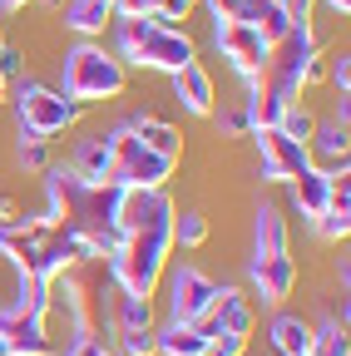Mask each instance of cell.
I'll return each instance as SVG.
<instances>
[{
  "mask_svg": "<svg viewBox=\"0 0 351 356\" xmlns=\"http://www.w3.org/2000/svg\"><path fill=\"white\" fill-rule=\"evenodd\" d=\"M0 50H6V30H0Z\"/></svg>",
  "mask_w": 351,
  "mask_h": 356,
  "instance_id": "74e56055",
  "label": "cell"
},
{
  "mask_svg": "<svg viewBox=\"0 0 351 356\" xmlns=\"http://www.w3.org/2000/svg\"><path fill=\"white\" fill-rule=\"evenodd\" d=\"M247 351V337H218V341H208L198 356H243Z\"/></svg>",
  "mask_w": 351,
  "mask_h": 356,
  "instance_id": "f546056e",
  "label": "cell"
},
{
  "mask_svg": "<svg viewBox=\"0 0 351 356\" xmlns=\"http://www.w3.org/2000/svg\"><path fill=\"white\" fill-rule=\"evenodd\" d=\"M109 332L124 356H154V297H129L119 282H109Z\"/></svg>",
  "mask_w": 351,
  "mask_h": 356,
  "instance_id": "8992f818",
  "label": "cell"
},
{
  "mask_svg": "<svg viewBox=\"0 0 351 356\" xmlns=\"http://www.w3.org/2000/svg\"><path fill=\"white\" fill-rule=\"evenodd\" d=\"M252 292L262 297V307H282L297 287V257H292V238H287V218L277 203H262L257 222H252V262H247Z\"/></svg>",
  "mask_w": 351,
  "mask_h": 356,
  "instance_id": "7a4b0ae2",
  "label": "cell"
},
{
  "mask_svg": "<svg viewBox=\"0 0 351 356\" xmlns=\"http://www.w3.org/2000/svg\"><path fill=\"white\" fill-rule=\"evenodd\" d=\"M124 124L134 129V134H139V139H144L154 154H163V159H183V134L173 129L168 119H154V114H129Z\"/></svg>",
  "mask_w": 351,
  "mask_h": 356,
  "instance_id": "ac0fdd59",
  "label": "cell"
},
{
  "mask_svg": "<svg viewBox=\"0 0 351 356\" xmlns=\"http://www.w3.org/2000/svg\"><path fill=\"white\" fill-rule=\"evenodd\" d=\"M198 6H208V10H213V20H243L247 0H198Z\"/></svg>",
  "mask_w": 351,
  "mask_h": 356,
  "instance_id": "4dcf8cb0",
  "label": "cell"
},
{
  "mask_svg": "<svg viewBox=\"0 0 351 356\" xmlns=\"http://www.w3.org/2000/svg\"><path fill=\"white\" fill-rule=\"evenodd\" d=\"M327 79H332V89H336V95H341V99L351 95V55H346V50L327 60Z\"/></svg>",
  "mask_w": 351,
  "mask_h": 356,
  "instance_id": "83f0119b",
  "label": "cell"
},
{
  "mask_svg": "<svg viewBox=\"0 0 351 356\" xmlns=\"http://www.w3.org/2000/svg\"><path fill=\"white\" fill-rule=\"evenodd\" d=\"M268 341H272V351H277V356H312L317 332H312V322L292 317V312H277L272 327H268Z\"/></svg>",
  "mask_w": 351,
  "mask_h": 356,
  "instance_id": "9a60e30c",
  "label": "cell"
},
{
  "mask_svg": "<svg viewBox=\"0 0 351 356\" xmlns=\"http://www.w3.org/2000/svg\"><path fill=\"white\" fill-rule=\"evenodd\" d=\"M277 129L287 134V139H297V144H307V139H312V129H317V114H312V109H307V104L297 99V104H292V109H287V114L277 119Z\"/></svg>",
  "mask_w": 351,
  "mask_h": 356,
  "instance_id": "484cf974",
  "label": "cell"
},
{
  "mask_svg": "<svg viewBox=\"0 0 351 356\" xmlns=\"http://www.w3.org/2000/svg\"><path fill=\"white\" fill-rule=\"evenodd\" d=\"M252 322H257L252 297H243L238 287H223V292L213 297V307L203 312L193 327H198L208 341H218V337H247V341H252Z\"/></svg>",
  "mask_w": 351,
  "mask_h": 356,
  "instance_id": "30bf717a",
  "label": "cell"
},
{
  "mask_svg": "<svg viewBox=\"0 0 351 356\" xmlns=\"http://www.w3.org/2000/svg\"><path fill=\"white\" fill-rule=\"evenodd\" d=\"M243 20L262 35V40H268V44H277L297 20L287 15V6H282V0H247V10H243Z\"/></svg>",
  "mask_w": 351,
  "mask_h": 356,
  "instance_id": "ffe728a7",
  "label": "cell"
},
{
  "mask_svg": "<svg viewBox=\"0 0 351 356\" xmlns=\"http://www.w3.org/2000/svg\"><path fill=\"white\" fill-rule=\"evenodd\" d=\"M163 282H168V322H198L203 312L213 307V297L223 292V282L208 277L203 267H193V262L168 267Z\"/></svg>",
  "mask_w": 351,
  "mask_h": 356,
  "instance_id": "ba28073f",
  "label": "cell"
},
{
  "mask_svg": "<svg viewBox=\"0 0 351 356\" xmlns=\"http://www.w3.org/2000/svg\"><path fill=\"white\" fill-rule=\"evenodd\" d=\"M213 44H218V55L233 65V74H238L243 84H252V79L262 74L268 50H272V44L262 40L247 20H213Z\"/></svg>",
  "mask_w": 351,
  "mask_h": 356,
  "instance_id": "52a82bcc",
  "label": "cell"
},
{
  "mask_svg": "<svg viewBox=\"0 0 351 356\" xmlns=\"http://www.w3.org/2000/svg\"><path fill=\"white\" fill-rule=\"evenodd\" d=\"M129 89V70L114 50H104L99 40H79L65 50L60 60V95L74 99L79 109H90V104H109L119 99Z\"/></svg>",
  "mask_w": 351,
  "mask_h": 356,
  "instance_id": "3957f363",
  "label": "cell"
},
{
  "mask_svg": "<svg viewBox=\"0 0 351 356\" xmlns=\"http://www.w3.org/2000/svg\"><path fill=\"white\" fill-rule=\"evenodd\" d=\"M104 139H109V184L114 188H163L173 168H179V159L154 154L129 124H114Z\"/></svg>",
  "mask_w": 351,
  "mask_h": 356,
  "instance_id": "277c9868",
  "label": "cell"
},
{
  "mask_svg": "<svg viewBox=\"0 0 351 356\" xmlns=\"http://www.w3.org/2000/svg\"><path fill=\"white\" fill-rule=\"evenodd\" d=\"M312 332H317V346H312V356H351L346 322H322V327H312Z\"/></svg>",
  "mask_w": 351,
  "mask_h": 356,
  "instance_id": "d4e9b609",
  "label": "cell"
},
{
  "mask_svg": "<svg viewBox=\"0 0 351 356\" xmlns=\"http://www.w3.org/2000/svg\"><path fill=\"white\" fill-rule=\"evenodd\" d=\"M208 243V218L198 208L173 213V248H203Z\"/></svg>",
  "mask_w": 351,
  "mask_h": 356,
  "instance_id": "603a6c76",
  "label": "cell"
},
{
  "mask_svg": "<svg viewBox=\"0 0 351 356\" xmlns=\"http://www.w3.org/2000/svg\"><path fill=\"white\" fill-rule=\"evenodd\" d=\"M208 119L218 124V134H223V139H243V134H252V109H247V95H243L238 104H228V109H213Z\"/></svg>",
  "mask_w": 351,
  "mask_h": 356,
  "instance_id": "7402d4cb",
  "label": "cell"
},
{
  "mask_svg": "<svg viewBox=\"0 0 351 356\" xmlns=\"http://www.w3.org/2000/svg\"><path fill=\"white\" fill-rule=\"evenodd\" d=\"M287 6V15L297 20V25H312V10H317V0H282Z\"/></svg>",
  "mask_w": 351,
  "mask_h": 356,
  "instance_id": "d6a6232c",
  "label": "cell"
},
{
  "mask_svg": "<svg viewBox=\"0 0 351 356\" xmlns=\"http://www.w3.org/2000/svg\"><path fill=\"white\" fill-rule=\"evenodd\" d=\"M114 55L124 65H139V70H158V74H179L183 65L198 60V44L188 30H173L158 25L154 15H114Z\"/></svg>",
  "mask_w": 351,
  "mask_h": 356,
  "instance_id": "6da1fadb",
  "label": "cell"
},
{
  "mask_svg": "<svg viewBox=\"0 0 351 356\" xmlns=\"http://www.w3.org/2000/svg\"><path fill=\"white\" fill-rule=\"evenodd\" d=\"M114 20V0H65V30H74L79 40L104 35Z\"/></svg>",
  "mask_w": 351,
  "mask_h": 356,
  "instance_id": "2e32d148",
  "label": "cell"
},
{
  "mask_svg": "<svg viewBox=\"0 0 351 356\" xmlns=\"http://www.w3.org/2000/svg\"><path fill=\"white\" fill-rule=\"evenodd\" d=\"M287 188H292V208H297V213H302L307 222H312L317 213H327V208H332V193H336V178H332V173H322V168L312 163V168H302V173L292 178Z\"/></svg>",
  "mask_w": 351,
  "mask_h": 356,
  "instance_id": "5bb4252c",
  "label": "cell"
},
{
  "mask_svg": "<svg viewBox=\"0 0 351 356\" xmlns=\"http://www.w3.org/2000/svg\"><path fill=\"white\" fill-rule=\"evenodd\" d=\"M25 6H35V0H0V10H25Z\"/></svg>",
  "mask_w": 351,
  "mask_h": 356,
  "instance_id": "e575fe53",
  "label": "cell"
},
{
  "mask_svg": "<svg viewBox=\"0 0 351 356\" xmlns=\"http://www.w3.org/2000/svg\"><path fill=\"white\" fill-rule=\"evenodd\" d=\"M60 356H114V351H109L99 337L79 332V337H70V341H65V351H60Z\"/></svg>",
  "mask_w": 351,
  "mask_h": 356,
  "instance_id": "f1b7e54d",
  "label": "cell"
},
{
  "mask_svg": "<svg viewBox=\"0 0 351 356\" xmlns=\"http://www.w3.org/2000/svg\"><path fill=\"white\" fill-rule=\"evenodd\" d=\"M163 0H114V15H158Z\"/></svg>",
  "mask_w": 351,
  "mask_h": 356,
  "instance_id": "1f68e13d",
  "label": "cell"
},
{
  "mask_svg": "<svg viewBox=\"0 0 351 356\" xmlns=\"http://www.w3.org/2000/svg\"><path fill=\"white\" fill-rule=\"evenodd\" d=\"M252 144H257V154H262V178H268V184H292L302 168H312L307 144L287 139L277 124H272V129H252Z\"/></svg>",
  "mask_w": 351,
  "mask_h": 356,
  "instance_id": "9c48e42d",
  "label": "cell"
},
{
  "mask_svg": "<svg viewBox=\"0 0 351 356\" xmlns=\"http://www.w3.org/2000/svg\"><path fill=\"white\" fill-rule=\"evenodd\" d=\"M10 89H15V124H20V134H30V139H60V134H70L74 124H79V104L74 99H65L60 89H50V84H40V79H10Z\"/></svg>",
  "mask_w": 351,
  "mask_h": 356,
  "instance_id": "5b68a950",
  "label": "cell"
},
{
  "mask_svg": "<svg viewBox=\"0 0 351 356\" xmlns=\"http://www.w3.org/2000/svg\"><path fill=\"white\" fill-rule=\"evenodd\" d=\"M312 233H317L322 243H346V233H351V193H346V173H336L332 208L312 218Z\"/></svg>",
  "mask_w": 351,
  "mask_h": 356,
  "instance_id": "d6986e66",
  "label": "cell"
},
{
  "mask_svg": "<svg viewBox=\"0 0 351 356\" xmlns=\"http://www.w3.org/2000/svg\"><path fill=\"white\" fill-rule=\"evenodd\" d=\"M0 356H10V346H6V337H0Z\"/></svg>",
  "mask_w": 351,
  "mask_h": 356,
  "instance_id": "8d00e7d4",
  "label": "cell"
},
{
  "mask_svg": "<svg viewBox=\"0 0 351 356\" xmlns=\"http://www.w3.org/2000/svg\"><path fill=\"white\" fill-rule=\"evenodd\" d=\"M307 154L322 173H346V154H351V129H346V99H336V109L327 119H317L312 139H307Z\"/></svg>",
  "mask_w": 351,
  "mask_h": 356,
  "instance_id": "8fae6325",
  "label": "cell"
},
{
  "mask_svg": "<svg viewBox=\"0 0 351 356\" xmlns=\"http://www.w3.org/2000/svg\"><path fill=\"white\" fill-rule=\"evenodd\" d=\"M10 356H20V351H10Z\"/></svg>",
  "mask_w": 351,
  "mask_h": 356,
  "instance_id": "f35d334b",
  "label": "cell"
},
{
  "mask_svg": "<svg viewBox=\"0 0 351 356\" xmlns=\"http://www.w3.org/2000/svg\"><path fill=\"white\" fill-rule=\"evenodd\" d=\"M317 6H322L327 15H336V20H346V15H351V0H317Z\"/></svg>",
  "mask_w": 351,
  "mask_h": 356,
  "instance_id": "836d02e7",
  "label": "cell"
},
{
  "mask_svg": "<svg viewBox=\"0 0 351 356\" xmlns=\"http://www.w3.org/2000/svg\"><path fill=\"white\" fill-rule=\"evenodd\" d=\"M168 79H173V99H179V109H183V114L208 119V114L218 109V79H213V70H208L203 60L183 65L179 74H168Z\"/></svg>",
  "mask_w": 351,
  "mask_h": 356,
  "instance_id": "4fadbf2b",
  "label": "cell"
},
{
  "mask_svg": "<svg viewBox=\"0 0 351 356\" xmlns=\"http://www.w3.org/2000/svg\"><path fill=\"white\" fill-rule=\"evenodd\" d=\"M208 346V337L193 322H163L154 332V356H198Z\"/></svg>",
  "mask_w": 351,
  "mask_h": 356,
  "instance_id": "44dd1931",
  "label": "cell"
},
{
  "mask_svg": "<svg viewBox=\"0 0 351 356\" xmlns=\"http://www.w3.org/2000/svg\"><path fill=\"white\" fill-rule=\"evenodd\" d=\"M193 10H198V0H163L154 20H158V25H173V30H183Z\"/></svg>",
  "mask_w": 351,
  "mask_h": 356,
  "instance_id": "4316f807",
  "label": "cell"
},
{
  "mask_svg": "<svg viewBox=\"0 0 351 356\" xmlns=\"http://www.w3.org/2000/svg\"><path fill=\"white\" fill-rule=\"evenodd\" d=\"M15 163H20L25 173H45V168L55 163L50 139H30V134H20V144H15Z\"/></svg>",
  "mask_w": 351,
  "mask_h": 356,
  "instance_id": "cb8c5ba5",
  "label": "cell"
},
{
  "mask_svg": "<svg viewBox=\"0 0 351 356\" xmlns=\"http://www.w3.org/2000/svg\"><path fill=\"white\" fill-rule=\"evenodd\" d=\"M0 337H6L10 351L20 356H50L55 351V337H50V317H35V312H20V307H0Z\"/></svg>",
  "mask_w": 351,
  "mask_h": 356,
  "instance_id": "7c38bea8",
  "label": "cell"
},
{
  "mask_svg": "<svg viewBox=\"0 0 351 356\" xmlns=\"http://www.w3.org/2000/svg\"><path fill=\"white\" fill-rule=\"evenodd\" d=\"M6 99H10V79H6V74H0V104H6Z\"/></svg>",
  "mask_w": 351,
  "mask_h": 356,
  "instance_id": "d590c367",
  "label": "cell"
},
{
  "mask_svg": "<svg viewBox=\"0 0 351 356\" xmlns=\"http://www.w3.org/2000/svg\"><path fill=\"white\" fill-rule=\"evenodd\" d=\"M65 168L79 173L84 184H109V139H104V134H90V139H79Z\"/></svg>",
  "mask_w": 351,
  "mask_h": 356,
  "instance_id": "e0dca14e",
  "label": "cell"
}]
</instances>
